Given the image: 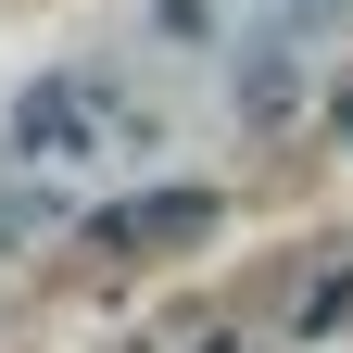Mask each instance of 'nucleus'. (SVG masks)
I'll use <instances>...</instances> for the list:
<instances>
[{
	"mask_svg": "<svg viewBox=\"0 0 353 353\" xmlns=\"http://www.w3.org/2000/svg\"><path fill=\"white\" fill-rule=\"evenodd\" d=\"M88 101H101V76H38L13 101V164H63V139L88 126Z\"/></svg>",
	"mask_w": 353,
	"mask_h": 353,
	"instance_id": "obj_1",
	"label": "nucleus"
},
{
	"mask_svg": "<svg viewBox=\"0 0 353 353\" xmlns=\"http://www.w3.org/2000/svg\"><path fill=\"white\" fill-rule=\"evenodd\" d=\"M214 228V190H139L101 214V252H152V240H202Z\"/></svg>",
	"mask_w": 353,
	"mask_h": 353,
	"instance_id": "obj_2",
	"label": "nucleus"
},
{
	"mask_svg": "<svg viewBox=\"0 0 353 353\" xmlns=\"http://www.w3.org/2000/svg\"><path fill=\"white\" fill-rule=\"evenodd\" d=\"M341 139H353V101H341Z\"/></svg>",
	"mask_w": 353,
	"mask_h": 353,
	"instance_id": "obj_3",
	"label": "nucleus"
}]
</instances>
